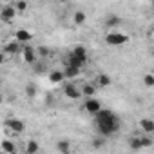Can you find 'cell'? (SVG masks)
I'll list each match as a JSON object with an SVG mask.
<instances>
[{
  "label": "cell",
  "instance_id": "cell-21",
  "mask_svg": "<svg viewBox=\"0 0 154 154\" xmlns=\"http://www.w3.org/2000/svg\"><path fill=\"white\" fill-rule=\"evenodd\" d=\"M38 150H40V145H38L35 140H29L27 145H26V152H27V154H36Z\"/></svg>",
  "mask_w": 154,
  "mask_h": 154
},
{
  "label": "cell",
  "instance_id": "cell-3",
  "mask_svg": "<svg viewBox=\"0 0 154 154\" xmlns=\"http://www.w3.org/2000/svg\"><path fill=\"white\" fill-rule=\"evenodd\" d=\"M63 96L67 100H80L84 96L82 94V87H78L72 80H69V82L63 84Z\"/></svg>",
  "mask_w": 154,
  "mask_h": 154
},
{
  "label": "cell",
  "instance_id": "cell-24",
  "mask_svg": "<svg viewBox=\"0 0 154 154\" xmlns=\"http://www.w3.org/2000/svg\"><path fill=\"white\" fill-rule=\"evenodd\" d=\"M26 94H27L29 98H35V96H36V85H35V84H27V85H26Z\"/></svg>",
  "mask_w": 154,
  "mask_h": 154
},
{
  "label": "cell",
  "instance_id": "cell-9",
  "mask_svg": "<svg viewBox=\"0 0 154 154\" xmlns=\"http://www.w3.org/2000/svg\"><path fill=\"white\" fill-rule=\"evenodd\" d=\"M22 49H24V44H20V42L15 38L13 42H9V44L4 47V53H8V54H22Z\"/></svg>",
  "mask_w": 154,
  "mask_h": 154
},
{
  "label": "cell",
  "instance_id": "cell-8",
  "mask_svg": "<svg viewBox=\"0 0 154 154\" xmlns=\"http://www.w3.org/2000/svg\"><path fill=\"white\" fill-rule=\"evenodd\" d=\"M17 15H18V11H17L15 4L13 6H4L0 9V18H2V22H13Z\"/></svg>",
  "mask_w": 154,
  "mask_h": 154
},
{
  "label": "cell",
  "instance_id": "cell-1",
  "mask_svg": "<svg viewBox=\"0 0 154 154\" xmlns=\"http://www.w3.org/2000/svg\"><path fill=\"white\" fill-rule=\"evenodd\" d=\"M94 122H96L98 134L103 136V138H109V136H112L120 131V118L109 109H102L94 116Z\"/></svg>",
  "mask_w": 154,
  "mask_h": 154
},
{
  "label": "cell",
  "instance_id": "cell-11",
  "mask_svg": "<svg viewBox=\"0 0 154 154\" xmlns=\"http://www.w3.org/2000/svg\"><path fill=\"white\" fill-rule=\"evenodd\" d=\"M15 38L20 42V44H29L31 42V38H33V33L31 31H27V29H17L15 31Z\"/></svg>",
  "mask_w": 154,
  "mask_h": 154
},
{
  "label": "cell",
  "instance_id": "cell-20",
  "mask_svg": "<svg viewBox=\"0 0 154 154\" xmlns=\"http://www.w3.org/2000/svg\"><path fill=\"white\" fill-rule=\"evenodd\" d=\"M129 149H132V150H140V149H143V145H141V138H140V136H132V138L129 140Z\"/></svg>",
  "mask_w": 154,
  "mask_h": 154
},
{
  "label": "cell",
  "instance_id": "cell-5",
  "mask_svg": "<svg viewBox=\"0 0 154 154\" xmlns=\"http://www.w3.org/2000/svg\"><path fill=\"white\" fill-rule=\"evenodd\" d=\"M103 109V105H102V102L100 100H96L94 96H89V98H85V102H84V111L87 112V114H91V116H96L100 111Z\"/></svg>",
  "mask_w": 154,
  "mask_h": 154
},
{
  "label": "cell",
  "instance_id": "cell-14",
  "mask_svg": "<svg viewBox=\"0 0 154 154\" xmlns=\"http://www.w3.org/2000/svg\"><path fill=\"white\" fill-rule=\"evenodd\" d=\"M85 22H87V13H85V11L76 9V11L72 13V24H74V26L80 27V26H84Z\"/></svg>",
  "mask_w": 154,
  "mask_h": 154
},
{
  "label": "cell",
  "instance_id": "cell-25",
  "mask_svg": "<svg viewBox=\"0 0 154 154\" xmlns=\"http://www.w3.org/2000/svg\"><path fill=\"white\" fill-rule=\"evenodd\" d=\"M36 51H38V56H42V58H47L49 56V49L44 47V45L42 47H36Z\"/></svg>",
  "mask_w": 154,
  "mask_h": 154
},
{
  "label": "cell",
  "instance_id": "cell-4",
  "mask_svg": "<svg viewBox=\"0 0 154 154\" xmlns=\"http://www.w3.org/2000/svg\"><path fill=\"white\" fill-rule=\"evenodd\" d=\"M105 42L109 44V45H125L127 42H129V36L125 35V33H120V31H116V29H112V31H109L107 35H105Z\"/></svg>",
  "mask_w": 154,
  "mask_h": 154
},
{
  "label": "cell",
  "instance_id": "cell-2",
  "mask_svg": "<svg viewBox=\"0 0 154 154\" xmlns=\"http://www.w3.org/2000/svg\"><path fill=\"white\" fill-rule=\"evenodd\" d=\"M89 60V53L84 45H76L69 51L67 54V60H65V65H74V67H84Z\"/></svg>",
  "mask_w": 154,
  "mask_h": 154
},
{
  "label": "cell",
  "instance_id": "cell-26",
  "mask_svg": "<svg viewBox=\"0 0 154 154\" xmlns=\"http://www.w3.org/2000/svg\"><path fill=\"white\" fill-rule=\"evenodd\" d=\"M56 2H58V4H69L71 0H56Z\"/></svg>",
  "mask_w": 154,
  "mask_h": 154
},
{
  "label": "cell",
  "instance_id": "cell-17",
  "mask_svg": "<svg viewBox=\"0 0 154 154\" xmlns=\"http://www.w3.org/2000/svg\"><path fill=\"white\" fill-rule=\"evenodd\" d=\"M96 89H98V85L94 84V80H93V82H85V84L82 85V94H84L85 98L94 96V94H96Z\"/></svg>",
  "mask_w": 154,
  "mask_h": 154
},
{
  "label": "cell",
  "instance_id": "cell-16",
  "mask_svg": "<svg viewBox=\"0 0 154 154\" xmlns=\"http://www.w3.org/2000/svg\"><path fill=\"white\" fill-rule=\"evenodd\" d=\"M63 72H65V78L67 80H74V78H78V76H80L82 69L80 67H74V65H65Z\"/></svg>",
  "mask_w": 154,
  "mask_h": 154
},
{
  "label": "cell",
  "instance_id": "cell-19",
  "mask_svg": "<svg viewBox=\"0 0 154 154\" xmlns=\"http://www.w3.org/2000/svg\"><path fill=\"white\" fill-rule=\"evenodd\" d=\"M120 22H122L120 17H116V15H109V17L105 18V27H109V29H116V27L120 26Z\"/></svg>",
  "mask_w": 154,
  "mask_h": 154
},
{
  "label": "cell",
  "instance_id": "cell-13",
  "mask_svg": "<svg viewBox=\"0 0 154 154\" xmlns=\"http://www.w3.org/2000/svg\"><path fill=\"white\" fill-rule=\"evenodd\" d=\"M54 149H56L60 154H69V152L72 150V145H71L69 140H58V141L54 143Z\"/></svg>",
  "mask_w": 154,
  "mask_h": 154
},
{
  "label": "cell",
  "instance_id": "cell-18",
  "mask_svg": "<svg viewBox=\"0 0 154 154\" xmlns=\"http://www.w3.org/2000/svg\"><path fill=\"white\" fill-rule=\"evenodd\" d=\"M0 150H2L4 154H17V152H18L17 145H15L11 140H4L2 145H0Z\"/></svg>",
  "mask_w": 154,
  "mask_h": 154
},
{
  "label": "cell",
  "instance_id": "cell-22",
  "mask_svg": "<svg viewBox=\"0 0 154 154\" xmlns=\"http://www.w3.org/2000/svg\"><path fill=\"white\" fill-rule=\"evenodd\" d=\"M15 8H17L18 15H22V13H26V11L29 9V4H27V0H17V2H15Z\"/></svg>",
  "mask_w": 154,
  "mask_h": 154
},
{
  "label": "cell",
  "instance_id": "cell-7",
  "mask_svg": "<svg viewBox=\"0 0 154 154\" xmlns=\"http://www.w3.org/2000/svg\"><path fill=\"white\" fill-rule=\"evenodd\" d=\"M6 127H8L13 134H22V132L26 131V123H24L22 120H18V118H9V120H6Z\"/></svg>",
  "mask_w": 154,
  "mask_h": 154
},
{
  "label": "cell",
  "instance_id": "cell-23",
  "mask_svg": "<svg viewBox=\"0 0 154 154\" xmlns=\"http://www.w3.org/2000/svg\"><path fill=\"white\" fill-rule=\"evenodd\" d=\"M143 84H145V87H154V74H150V72L143 74Z\"/></svg>",
  "mask_w": 154,
  "mask_h": 154
},
{
  "label": "cell",
  "instance_id": "cell-15",
  "mask_svg": "<svg viewBox=\"0 0 154 154\" xmlns=\"http://www.w3.org/2000/svg\"><path fill=\"white\" fill-rule=\"evenodd\" d=\"M65 80L67 78H65L63 69H54V71L49 72V82H53V84H60V82H65Z\"/></svg>",
  "mask_w": 154,
  "mask_h": 154
},
{
  "label": "cell",
  "instance_id": "cell-10",
  "mask_svg": "<svg viewBox=\"0 0 154 154\" xmlns=\"http://www.w3.org/2000/svg\"><path fill=\"white\" fill-rule=\"evenodd\" d=\"M138 125H140L141 132H145V134H154V120H152V118H141V120L138 122Z\"/></svg>",
  "mask_w": 154,
  "mask_h": 154
},
{
  "label": "cell",
  "instance_id": "cell-27",
  "mask_svg": "<svg viewBox=\"0 0 154 154\" xmlns=\"http://www.w3.org/2000/svg\"><path fill=\"white\" fill-rule=\"evenodd\" d=\"M152 8H154V2H152Z\"/></svg>",
  "mask_w": 154,
  "mask_h": 154
},
{
  "label": "cell",
  "instance_id": "cell-6",
  "mask_svg": "<svg viewBox=\"0 0 154 154\" xmlns=\"http://www.w3.org/2000/svg\"><path fill=\"white\" fill-rule=\"evenodd\" d=\"M20 56L24 58V62H26V63L33 65V63L36 62V58H38V51H36V47H33V45L26 44V45H24V49H22V54H20Z\"/></svg>",
  "mask_w": 154,
  "mask_h": 154
},
{
  "label": "cell",
  "instance_id": "cell-12",
  "mask_svg": "<svg viewBox=\"0 0 154 154\" xmlns=\"http://www.w3.org/2000/svg\"><path fill=\"white\" fill-rule=\"evenodd\" d=\"M94 84H96L98 87H109V85L112 84V78H111L107 72H98L96 78H94Z\"/></svg>",
  "mask_w": 154,
  "mask_h": 154
}]
</instances>
